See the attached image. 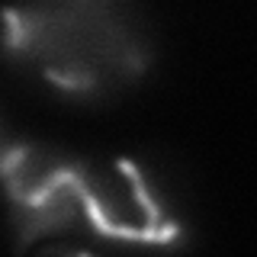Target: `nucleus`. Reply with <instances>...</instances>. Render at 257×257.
I'll return each instance as SVG.
<instances>
[{
    "mask_svg": "<svg viewBox=\"0 0 257 257\" xmlns=\"http://www.w3.org/2000/svg\"><path fill=\"white\" fill-rule=\"evenodd\" d=\"M4 42L52 87L80 96H109L135 84L151 58L135 13L106 0L10 7Z\"/></svg>",
    "mask_w": 257,
    "mask_h": 257,
    "instance_id": "nucleus-1",
    "label": "nucleus"
},
{
    "mask_svg": "<svg viewBox=\"0 0 257 257\" xmlns=\"http://www.w3.org/2000/svg\"><path fill=\"white\" fill-rule=\"evenodd\" d=\"M77 196L84 222L103 238L151 247L183 238V228L151 190L145 171L128 158L77 161Z\"/></svg>",
    "mask_w": 257,
    "mask_h": 257,
    "instance_id": "nucleus-2",
    "label": "nucleus"
},
{
    "mask_svg": "<svg viewBox=\"0 0 257 257\" xmlns=\"http://www.w3.org/2000/svg\"><path fill=\"white\" fill-rule=\"evenodd\" d=\"M4 187L10 196L16 247L61 235L84 219L77 196V161L36 142H10L4 148Z\"/></svg>",
    "mask_w": 257,
    "mask_h": 257,
    "instance_id": "nucleus-3",
    "label": "nucleus"
},
{
    "mask_svg": "<svg viewBox=\"0 0 257 257\" xmlns=\"http://www.w3.org/2000/svg\"><path fill=\"white\" fill-rule=\"evenodd\" d=\"M61 257H90L87 251H68V254H61Z\"/></svg>",
    "mask_w": 257,
    "mask_h": 257,
    "instance_id": "nucleus-4",
    "label": "nucleus"
}]
</instances>
